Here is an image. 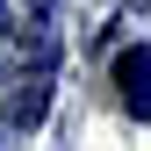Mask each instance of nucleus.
<instances>
[{
    "label": "nucleus",
    "mask_w": 151,
    "mask_h": 151,
    "mask_svg": "<svg viewBox=\"0 0 151 151\" xmlns=\"http://www.w3.org/2000/svg\"><path fill=\"white\" fill-rule=\"evenodd\" d=\"M50 79H58V43H50V36H36V58L22 65V79H14V93H7L0 137H29V129L50 115Z\"/></svg>",
    "instance_id": "nucleus-1"
},
{
    "label": "nucleus",
    "mask_w": 151,
    "mask_h": 151,
    "mask_svg": "<svg viewBox=\"0 0 151 151\" xmlns=\"http://www.w3.org/2000/svg\"><path fill=\"white\" fill-rule=\"evenodd\" d=\"M115 93L137 122H151V43H122L115 50Z\"/></svg>",
    "instance_id": "nucleus-2"
},
{
    "label": "nucleus",
    "mask_w": 151,
    "mask_h": 151,
    "mask_svg": "<svg viewBox=\"0 0 151 151\" xmlns=\"http://www.w3.org/2000/svg\"><path fill=\"white\" fill-rule=\"evenodd\" d=\"M29 36H50V0H29Z\"/></svg>",
    "instance_id": "nucleus-3"
},
{
    "label": "nucleus",
    "mask_w": 151,
    "mask_h": 151,
    "mask_svg": "<svg viewBox=\"0 0 151 151\" xmlns=\"http://www.w3.org/2000/svg\"><path fill=\"white\" fill-rule=\"evenodd\" d=\"M0 36H7V0H0Z\"/></svg>",
    "instance_id": "nucleus-4"
}]
</instances>
